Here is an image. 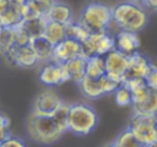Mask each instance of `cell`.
Masks as SVG:
<instances>
[{
	"label": "cell",
	"mask_w": 157,
	"mask_h": 147,
	"mask_svg": "<svg viewBox=\"0 0 157 147\" xmlns=\"http://www.w3.org/2000/svg\"><path fill=\"white\" fill-rule=\"evenodd\" d=\"M25 128L29 138L40 145L55 144L68 132L67 125L55 116H43L33 112L27 116Z\"/></svg>",
	"instance_id": "1"
},
{
	"label": "cell",
	"mask_w": 157,
	"mask_h": 147,
	"mask_svg": "<svg viewBox=\"0 0 157 147\" xmlns=\"http://www.w3.org/2000/svg\"><path fill=\"white\" fill-rule=\"evenodd\" d=\"M113 23L118 31H127L132 33L142 31L150 22L147 10L141 3L124 1L112 8Z\"/></svg>",
	"instance_id": "2"
},
{
	"label": "cell",
	"mask_w": 157,
	"mask_h": 147,
	"mask_svg": "<svg viewBox=\"0 0 157 147\" xmlns=\"http://www.w3.org/2000/svg\"><path fill=\"white\" fill-rule=\"evenodd\" d=\"M97 112L85 103L70 104L67 119L68 132L78 136L90 134L98 125Z\"/></svg>",
	"instance_id": "3"
},
{
	"label": "cell",
	"mask_w": 157,
	"mask_h": 147,
	"mask_svg": "<svg viewBox=\"0 0 157 147\" xmlns=\"http://www.w3.org/2000/svg\"><path fill=\"white\" fill-rule=\"evenodd\" d=\"M81 23L90 33L109 31L112 25V8L102 2H90L78 16Z\"/></svg>",
	"instance_id": "4"
},
{
	"label": "cell",
	"mask_w": 157,
	"mask_h": 147,
	"mask_svg": "<svg viewBox=\"0 0 157 147\" xmlns=\"http://www.w3.org/2000/svg\"><path fill=\"white\" fill-rule=\"evenodd\" d=\"M128 128L140 146H157V116L132 114Z\"/></svg>",
	"instance_id": "5"
},
{
	"label": "cell",
	"mask_w": 157,
	"mask_h": 147,
	"mask_svg": "<svg viewBox=\"0 0 157 147\" xmlns=\"http://www.w3.org/2000/svg\"><path fill=\"white\" fill-rule=\"evenodd\" d=\"M81 93L87 99L97 100L103 95L114 93L121 86L107 75L101 76L100 78H90L87 76L83 78L78 84Z\"/></svg>",
	"instance_id": "6"
},
{
	"label": "cell",
	"mask_w": 157,
	"mask_h": 147,
	"mask_svg": "<svg viewBox=\"0 0 157 147\" xmlns=\"http://www.w3.org/2000/svg\"><path fill=\"white\" fill-rule=\"evenodd\" d=\"M63 103L65 101L54 88L46 87L33 97L31 112L43 116H53L63 105Z\"/></svg>",
	"instance_id": "7"
},
{
	"label": "cell",
	"mask_w": 157,
	"mask_h": 147,
	"mask_svg": "<svg viewBox=\"0 0 157 147\" xmlns=\"http://www.w3.org/2000/svg\"><path fill=\"white\" fill-rule=\"evenodd\" d=\"M82 47L85 57L92 55L105 56L115 49V36L110 31L90 33L87 39L82 42Z\"/></svg>",
	"instance_id": "8"
},
{
	"label": "cell",
	"mask_w": 157,
	"mask_h": 147,
	"mask_svg": "<svg viewBox=\"0 0 157 147\" xmlns=\"http://www.w3.org/2000/svg\"><path fill=\"white\" fill-rule=\"evenodd\" d=\"M105 75L117 84H124L125 79L128 76V55L114 49L107 55H105Z\"/></svg>",
	"instance_id": "9"
},
{
	"label": "cell",
	"mask_w": 157,
	"mask_h": 147,
	"mask_svg": "<svg viewBox=\"0 0 157 147\" xmlns=\"http://www.w3.org/2000/svg\"><path fill=\"white\" fill-rule=\"evenodd\" d=\"M39 81L45 87H58L65 82L70 81L69 74L65 64L51 61L43 64L39 71Z\"/></svg>",
	"instance_id": "10"
},
{
	"label": "cell",
	"mask_w": 157,
	"mask_h": 147,
	"mask_svg": "<svg viewBox=\"0 0 157 147\" xmlns=\"http://www.w3.org/2000/svg\"><path fill=\"white\" fill-rule=\"evenodd\" d=\"M2 59L10 65L21 68H31L39 63L30 44L27 46L14 44Z\"/></svg>",
	"instance_id": "11"
},
{
	"label": "cell",
	"mask_w": 157,
	"mask_h": 147,
	"mask_svg": "<svg viewBox=\"0 0 157 147\" xmlns=\"http://www.w3.org/2000/svg\"><path fill=\"white\" fill-rule=\"evenodd\" d=\"M80 56L85 57L82 43L78 40L67 37L58 44L54 46L52 61L57 62V63H66V62Z\"/></svg>",
	"instance_id": "12"
},
{
	"label": "cell",
	"mask_w": 157,
	"mask_h": 147,
	"mask_svg": "<svg viewBox=\"0 0 157 147\" xmlns=\"http://www.w3.org/2000/svg\"><path fill=\"white\" fill-rule=\"evenodd\" d=\"M115 49L126 55L137 52L140 47V39L137 33L127 31H118L115 34Z\"/></svg>",
	"instance_id": "13"
},
{
	"label": "cell",
	"mask_w": 157,
	"mask_h": 147,
	"mask_svg": "<svg viewBox=\"0 0 157 147\" xmlns=\"http://www.w3.org/2000/svg\"><path fill=\"white\" fill-rule=\"evenodd\" d=\"M129 68L128 76H136V77L145 78L147 74L152 69L153 64L150 59L140 52H135L128 56Z\"/></svg>",
	"instance_id": "14"
},
{
	"label": "cell",
	"mask_w": 157,
	"mask_h": 147,
	"mask_svg": "<svg viewBox=\"0 0 157 147\" xmlns=\"http://www.w3.org/2000/svg\"><path fill=\"white\" fill-rule=\"evenodd\" d=\"M43 38L48 40L51 44L56 46L60 41L67 38V27L65 24L48 20L45 29L43 33Z\"/></svg>",
	"instance_id": "15"
},
{
	"label": "cell",
	"mask_w": 157,
	"mask_h": 147,
	"mask_svg": "<svg viewBox=\"0 0 157 147\" xmlns=\"http://www.w3.org/2000/svg\"><path fill=\"white\" fill-rule=\"evenodd\" d=\"M46 18L50 21H55V22L67 25L68 23L73 21V11L67 3L56 1L51 8Z\"/></svg>",
	"instance_id": "16"
},
{
	"label": "cell",
	"mask_w": 157,
	"mask_h": 147,
	"mask_svg": "<svg viewBox=\"0 0 157 147\" xmlns=\"http://www.w3.org/2000/svg\"><path fill=\"white\" fill-rule=\"evenodd\" d=\"M30 46L33 48L39 63L45 64L52 61L53 53H54V46L51 44L43 37L31 40Z\"/></svg>",
	"instance_id": "17"
},
{
	"label": "cell",
	"mask_w": 157,
	"mask_h": 147,
	"mask_svg": "<svg viewBox=\"0 0 157 147\" xmlns=\"http://www.w3.org/2000/svg\"><path fill=\"white\" fill-rule=\"evenodd\" d=\"M132 114L157 116V91L150 88L146 97L139 104L132 105Z\"/></svg>",
	"instance_id": "18"
},
{
	"label": "cell",
	"mask_w": 157,
	"mask_h": 147,
	"mask_svg": "<svg viewBox=\"0 0 157 147\" xmlns=\"http://www.w3.org/2000/svg\"><path fill=\"white\" fill-rule=\"evenodd\" d=\"M103 75H105V56L92 55L86 57L85 76L90 78H100Z\"/></svg>",
	"instance_id": "19"
},
{
	"label": "cell",
	"mask_w": 157,
	"mask_h": 147,
	"mask_svg": "<svg viewBox=\"0 0 157 147\" xmlns=\"http://www.w3.org/2000/svg\"><path fill=\"white\" fill-rule=\"evenodd\" d=\"M85 63L86 57L83 56L76 57V59H73L71 61L63 63L66 68H67L68 74H69L70 81L78 84L85 77Z\"/></svg>",
	"instance_id": "20"
},
{
	"label": "cell",
	"mask_w": 157,
	"mask_h": 147,
	"mask_svg": "<svg viewBox=\"0 0 157 147\" xmlns=\"http://www.w3.org/2000/svg\"><path fill=\"white\" fill-rule=\"evenodd\" d=\"M48 18L41 16V18H30L24 20L22 23L23 27L26 29V31L29 34L31 39H37V38L43 37L44 29H45Z\"/></svg>",
	"instance_id": "21"
},
{
	"label": "cell",
	"mask_w": 157,
	"mask_h": 147,
	"mask_svg": "<svg viewBox=\"0 0 157 147\" xmlns=\"http://www.w3.org/2000/svg\"><path fill=\"white\" fill-rule=\"evenodd\" d=\"M55 2L56 0H28L27 6L29 8V16L27 18L46 16Z\"/></svg>",
	"instance_id": "22"
},
{
	"label": "cell",
	"mask_w": 157,
	"mask_h": 147,
	"mask_svg": "<svg viewBox=\"0 0 157 147\" xmlns=\"http://www.w3.org/2000/svg\"><path fill=\"white\" fill-rule=\"evenodd\" d=\"M24 15L21 12L20 7H14V6H10L9 9L0 16V21L2 22L3 26L9 29L20 26L24 22Z\"/></svg>",
	"instance_id": "23"
},
{
	"label": "cell",
	"mask_w": 157,
	"mask_h": 147,
	"mask_svg": "<svg viewBox=\"0 0 157 147\" xmlns=\"http://www.w3.org/2000/svg\"><path fill=\"white\" fill-rule=\"evenodd\" d=\"M66 27H67V37L78 40L81 43L85 41L88 38V36L90 35V31L78 21H71V22L66 25Z\"/></svg>",
	"instance_id": "24"
},
{
	"label": "cell",
	"mask_w": 157,
	"mask_h": 147,
	"mask_svg": "<svg viewBox=\"0 0 157 147\" xmlns=\"http://www.w3.org/2000/svg\"><path fill=\"white\" fill-rule=\"evenodd\" d=\"M111 146L113 147H136L140 146L138 141L136 140L135 135L131 132V130L129 128L125 129L124 131H122L117 136L115 137V140L111 143Z\"/></svg>",
	"instance_id": "25"
},
{
	"label": "cell",
	"mask_w": 157,
	"mask_h": 147,
	"mask_svg": "<svg viewBox=\"0 0 157 147\" xmlns=\"http://www.w3.org/2000/svg\"><path fill=\"white\" fill-rule=\"evenodd\" d=\"M115 103L120 107H128L132 105V93L125 84H121L114 92Z\"/></svg>",
	"instance_id": "26"
},
{
	"label": "cell",
	"mask_w": 157,
	"mask_h": 147,
	"mask_svg": "<svg viewBox=\"0 0 157 147\" xmlns=\"http://www.w3.org/2000/svg\"><path fill=\"white\" fill-rule=\"evenodd\" d=\"M14 44L15 41H14L13 31L12 29L6 28L0 35V57L3 59Z\"/></svg>",
	"instance_id": "27"
},
{
	"label": "cell",
	"mask_w": 157,
	"mask_h": 147,
	"mask_svg": "<svg viewBox=\"0 0 157 147\" xmlns=\"http://www.w3.org/2000/svg\"><path fill=\"white\" fill-rule=\"evenodd\" d=\"M14 36V41L15 44L17 46H27V44H30L31 38L29 36V34L26 31V29L23 27V25L21 24L20 26L15 27V28L12 29Z\"/></svg>",
	"instance_id": "28"
},
{
	"label": "cell",
	"mask_w": 157,
	"mask_h": 147,
	"mask_svg": "<svg viewBox=\"0 0 157 147\" xmlns=\"http://www.w3.org/2000/svg\"><path fill=\"white\" fill-rule=\"evenodd\" d=\"M10 129V119L7 115L0 112V147L3 141L9 135Z\"/></svg>",
	"instance_id": "29"
},
{
	"label": "cell",
	"mask_w": 157,
	"mask_h": 147,
	"mask_svg": "<svg viewBox=\"0 0 157 147\" xmlns=\"http://www.w3.org/2000/svg\"><path fill=\"white\" fill-rule=\"evenodd\" d=\"M26 143L24 140H22L18 136H13V135H8L7 138L2 142L1 147H24L26 146Z\"/></svg>",
	"instance_id": "30"
},
{
	"label": "cell",
	"mask_w": 157,
	"mask_h": 147,
	"mask_svg": "<svg viewBox=\"0 0 157 147\" xmlns=\"http://www.w3.org/2000/svg\"><path fill=\"white\" fill-rule=\"evenodd\" d=\"M145 81L151 89L157 91V66L156 65L152 66L151 71L148 72L147 76L145 77Z\"/></svg>",
	"instance_id": "31"
},
{
	"label": "cell",
	"mask_w": 157,
	"mask_h": 147,
	"mask_svg": "<svg viewBox=\"0 0 157 147\" xmlns=\"http://www.w3.org/2000/svg\"><path fill=\"white\" fill-rule=\"evenodd\" d=\"M143 6L148 10L157 11V0H144Z\"/></svg>",
	"instance_id": "32"
},
{
	"label": "cell",
	"mask_w": 157,
	"mask_h": 147,
	"mask_svg": "<svg viewBox=\"0 0 157 147\" xmlns=\"http://www.w3.org/2000/svg\"><path fill=\"white\" fill-rule=\"evenodd\" d=\"M10 6L11 5H10L9 0H0V16L9 9Z\"/></svg>",
	"instance_id": "33"
},
{
	"label": "cell",
	"mask_w": 157,
	"mask_h": 147,
	"mask_svg": "<svg viewBox=\"0 0 157 147\" xmlns=\"http://www.w3.org/2000/svg\"><path fill=\"white\" fill-rule=\"evenodd\" d=\"M9 2L11 6H14V7H21L23 5H26L28 2V0H9Z\"/></svg>",
	"instance_id": "34"
},
{
	"label": "cell",
	"mask_w": 157,
	"mask_h": 147,
	"mask_svg": "<svg viewBox=\"0 0 157 147\" xmlns=\"http://www.w3.org/2000/svg\"><path fill=\"white\" fill-rule=\"evenodd\" d=\"M5 29H6V27L3 26L2 22H1V21H0V35H1V34H2V31H5Z\"/></svg>",
	"instance_id": "35"
},
{
	"label": "cell",
	"mask_w": 157,
	"mask_h": 147,
	"mask_svg": "<svg viewBox=\"0 0 157 147\" xmlns=\"http://www.w3.org/2000/svg\"><path fill=\"white\" fill-rule=\"evenodd\" d=\"M132 1L138 2V3H141V5H143V2H144V0H132Z\"/></svg>",
	"instance_id": "36"
}]
</instances>
